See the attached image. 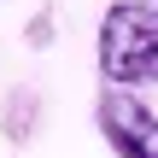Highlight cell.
<instances>
[{"instance_id":"1","label":"cell","mask_w":158,"mask_h":158,"mask_svg":"<svg viewBox=\"0 0 158 158\" xmlns=\"http://www.w3.org/2000/svg\"><path fill=\"white\" fill-rule=\"evenodd\" d=\"M100 70L117 88L158 82V12L147 0H123L100 23Z\"/></svg>"},{"instance_id":"2","label":"cell","mask_w":158,"mask_h":158,"mask_svg":"<svg viewBox=\"0 0 158 158\" xmlns=\"http://www.w3.org/2000/svg\"><path fill=\"white\" fill-rule=\"evenodd\" d=\"M94 117H100V135L111 141L117 158H158V117L129 94V88H106Z\"/></svg>"},{"instance_id":"3","label":"cell","mask_w":158,"mask_h":158,"mask_svg":"<svg viewBox=\"0 0 158 158\" xmlns=\"http://www.w3.org/2000/svg\"><path fill=\"white\" fill-rule=\"evenodd\" d=\"M147 6H152V12H158V0H147Z\"/></svg>"}]
</instances>
